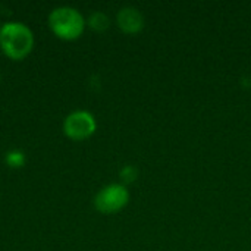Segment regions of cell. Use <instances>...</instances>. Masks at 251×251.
I'll return each instance as SVG.
<instances>
[{"label": "cell", "instance_id": "obj_1", "mask_svg": "<svg viewBox=\"0 0 251 251\" xmlns=\"http://www.w3.org/2000/svg\"><path fill=\"white\" fill-rule=\"evenodd\" d=\"M0 47L7 57L21 60L31 53L34 47V34L31 28L22 22H4L0 25Z\"/></svg>", "mask_w": 251, "mask_h": 251}, {"label": "cell", "instance_id": "obj_2", "mask_svg": "<svg viewBox=\"0 0 251 251\" xmlns=\"http://www.w3.org/2000/svg\"><path fill=\"white\" fill-rule=\"evenodd\" d=\"M85 24L82 13L71 6L54 7L49 15L50 29L62 40H75L81 37Z\"/></svg>", "mask_w": 251, "mask_h": 251}, {"label": "cell", "instance_id": "obj_3", "mask_svg": "<svg viewBox=\"0 0 251 251\" xmlns=\"http://www.w3.org/2000/svg\"><path fill=\"white\" fill-rule=\"evenodd\" d=\"M129 201V193L122 184H109L103 187L96 199L94 206L101 213H116L124 209Z\"/></svg>", "mask_w": 251, "mask_h": 251}, {"label": "cell", "instance_id": "obj_4", "mask_svg": "<svg viewBox=\"0 0 251 251\" xmlns=\"http://www.w3.org/2000/svg\"><path fill=\"white\" fill-rule=\"evenodd\" d=\"M97 122L94 116L87 110H75L69 113L63 121V132L66 137L75 141L85 140L96 132Z\"/></svg>", "mask_w": 251, "mask_h": 251}, {"label": "cell", "instance_id": "obj_5", "mask_svg": "<svg viewBox=\"0 0 251 251\" xmlns=\"http://www.w3.org/2000/svg\"><path fill=\"white\" fill-rule=\"evenodd\" d=\"M116 21H118V25L119 28L126 32V34H137L143 29L144 26V18H143V13L135 9V7H131V6H126V7H122L119 12H118V16H116Z\"/></svg>", "mask_w": 251, "mask_h": 251}, {"label": "cell", "instance_id": "obj_6", "mask_svg": "<svg viewBox=\"0 0 251 251\" xmlns=\"http://www.w3.org/2000/svg\"><path fill=\"white\" fill-rule=\"evenodd\" d=\"M109 18L106 13L103 12H93L88 18V25L94 29V31H104L109 28Z\"/></svg>", "mask_w": 251, "mask_h": 251}, {"label": "cell", "instance_id": "obj_7", "mask_svg": "<svg viewBox=\"0 0 251 251\" xmlns=\"http://www.w3.org/2000/svg\"><path fill=\"white\" fill-rule=\"evenodd\" d=\"M6 163L12 168H21L25 165V154L21 150H10L6 153Z\"/></svg>", "mask_w": 251, "mask_h": 251}]
</instances>
